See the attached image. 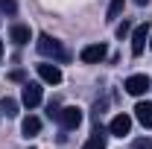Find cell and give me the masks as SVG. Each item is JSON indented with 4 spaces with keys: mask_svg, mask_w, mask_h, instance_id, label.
<instances>
[{
    "mask_svg": "<svg viewBox=\"0 0 152 149\" xmlns=\"http://www.w3.org/2000/svg\"><path fill=\"white\" fill-rule=\"evenodd\" d=\"M20 99L26 108H35L41 102V85L38 82H23V91H20Z\"/></svg>",
    "mask_w": 152,
    "mask_h": 149,
    "instance_id": "obj_5",
    "label": "cell"
},
{
    "mask_svg": "<svg viewBox=\"0 0 152 149\" xmlns=\"http://www.w3.org/2000/svg\"><path fill=\"white\" fill-rule=\"evenodd\" d=\"M149 50H152V32H149Z\"/></svg>",
    "mask_w": 152,
    "mask_h": 149,
    "instance_id": "obj_19",
    "label": "cell"
},
{
    "mask_svg": "<svg viewBox=\"0 0 152 149\" xmlns=\"http://www.w3.org/2000/svg\"><path fill=\"white\" fill-rule=\"evenodd\" d=\"M149 32H152V29L146 26V23L137 26V29L132 32V53H134V56H140V53L146 50V38H149Z\"/></svg>",
    "mask_w": 152,
    "mask_h": 149,
    "instance_id": "obj_7",
    "label": "cell"
},
{
    "mask_svg": "<svg viewBox=\"0 0 152 149\" xmlns=\"http://www.w3.org/2000/svg\"><path fill=\"white\" fill-rule=\"evenodd\" d=\"M0 56H3V41H0Z\"/></svg>",
    "mask_w": 152,
    "mask_h": 149,
    "instance_id": "obj_20",
    "label": "cell"
},
{
    "mask_svg": "<svg viewBox=\"0 0 152 149\" xmlns=\"http://www.w3.org/2000/svg\"><path fill=\"white\" fill-rule=\"evenodd\" d=\"M134 117H137L140 126L152 129V102H137V105H134Z\"/></svg>",
    "mask_w": 152,
    "mask_h": 149,
    "instance_id": "obj_9",
    "label": "cell"
},
{
    "mask_svg": "<svg viewBox=\"0 0 152 149\" xmlns=\"http://www.w3.org/2000/svg\"><path fill=\"white\" fill-rule=\"evenodd\" d=\"M123 6H126V0H111L105 18H108V20H117V18H120V12H123Z\"/></svg>",
    "mask_w": 152,
    "mask_h": 149,
    "instance_id": "obj_13",
    "label": "cell"
},
{
    "mask_svg": "<svg viewBox=\"0 0 152 149\" xmlns=\"http://www.w3.org/2000/svg\"><path fill=\"white\" fill-rule=\"evenodd\" d=\"M134 3H137V6H146V3H149V0H134Z\"/></svg>",
    "mask_w": 152,
    "mask_h": 149,
    "instance_id": "obj_18",
    "label": "cell"
},
{
    "mask_svg": "<svg viewBox=\"0 0 152 149\" xmlns=\"http://www.w3.org/2000/svg\"><path fill=\"white\" fill-rule=\"evenodd\" d=\"M0 12H3V15H15V12H18V3H15V0H0Z\"/></svg>",
    "mask_w": 152,
    "mask_h": 149,
    "instance_id": "obj_15",
    "label": "cell"
},
{
    "mask_svg": "<svg viewBox=\"0 0 152 149\" xmlns=\"http://www.w3.org/2000/svg\"><path fill=\"white\" fill-rule=\"evenodd\" d=\"M105 56H108L105 44H88V47H82V53H79V58H82L85 64H96V61H102Z\"/></svg>",
    "mask_w": 152,
    "mask_h": 149,
    "instance_id": "obj_4",
    "label": "cell"
},
{
    "mask_svg": "<svg viewBox=\"0 0 152 149\" xmlns=\"http://www.w3.org/2000/svg\"><path fill=\"white\" fill-rule=\"evenodd\" d=\"M82 149H105V137H102V131L96 129L94 134L85 140V146H82Z\"/></svg>",
    "mask_w": 152,
    "mask_h": 149,
    "instance_id": "obj_12",
    "label": "cell"
},
{
    "mask_svg": "<svg viewBox=\"0 0 152 149\" xmlns=\"http://www.w3.org/2000/svg\"><path fill=\"white\" fill-rule=\"evenodd\" d=\"M29 26H23V23H15L12 29H9V41H15L18 47H23V44H29Z\"/></svg>",
    "mask_w": 152,
    "mask_h": 149,
    "instance_id": "obj_10",
    "label": "cell"
},
{
    "mask_svg": "<svg viewBox=\"0 0 152 149\" xmlns=\"http://www.w3.org/2000/svg\"><path fill=\"white\" fill-rule=\"evenodd\" d=\"M53 120H56L61 129H79V123H82V108H76V105H64V108H58L53 114Z\"/></svg>",
    "mask_w": 152,
    "mask_h": 149,
    "instance_id": "obj_2",
    "label": "cell"
},
{
    "mask_svg": "<svg viewBox=\"0 0 152 149\" xmlns=\"http://www.w3.org/2000/svg\"><path fill=\"white\" fill-rule=\"evenodd\" d=\"M20 131H23V137H35L38 131H41V120L38 117H26L20 123Z\"/></svg>",
    "mask_w": 152,
    "mask_h": 149,
    "instance_id": "obj_11",
    "label": "cell"
},
{
    "mask_svg": "<svg viewBox=\"0 0 152 149\" xmlns=\"http://www.w3.org/2000/svg\"><path fill=\"white\" fill-rule=\"evenodd\" d=\"M149 88H152V79L146 73H134V76L126 79V91L132 93V96H140V93H146Z\"/></svg>",
    "mask_w": 152,
    "mask_h": 149,
    "instance_id": "obj_3",
    "label": "cell"
},
{
    "mask_svg": "<svg viewBox=\"0 0 152 149\" xmlns=\"http://www.w3.org/2000/svg\"><path fill=\"white\" fill-rule=\"evenodd\" d=\"M132 149H152V140L149 137H137V140L132 143Z\"/></svg>",
    "mask_w": 152,
    "mask_h": 149,
    "instance_id": "obj_16",
    "label": "cell"
},
{
    "mask_svg": "<svg viewBox=\"0 0 152 149\" xmlns=\"http://www.w3.org/2000/svg\"><path fill=\"white\" fill-rule=\"evenodd\" d=\"M35 47H38V53L44 58H53V61H70V53L61 47V41L53 35H47V32H41L35 41Z\"/></svg>",
    "mask_w": 152,
    "mask_h": 149,
    "instance_id": "obj_1",
    "label": "cell"
},
{
    "mask_svg": "<svg viewBox=\"0 0 152 149\" xmlns=\"http://www.w3.org/2000/svg\"><path fill=\"white\" fill-rule=\"evenodd\" d=\"M38 76H41V82H47V85H58V82H61V70H58L56 64H50V61L38 64Z\"/></svg>",
    "mask_w": 152,
    "mask_h": 149,
    "instance_id": "obj_8",
    "label": "cell"
},
{
    "mask_svg": "<svg viewBox=\"0 0 152 149\" xmlns=\"http://www.w3.org/2000/svg\"><path fill=\"white\" fill-rule=\"evenodd\" d=\"M129 29H132V26H129V20H123V23L117 26V38H126V35H129Z\"/></svg>",
    "mask_w": 152,
    "mask_h": 149,
    "instance_id": "obj_17",
    "label": "cell"
},
{
    "mask_svg": "<svg viewBox=\"0 0 152 149\" xmlns=\"http://www.w3.org/2000/svg\"><path fill=\"white\" fill-rule=\"evenodd\" d=\"M0 114H6V117H15V114H18V102H15L12 96H6V99L0 102Z\"/></svg>",
    "mask_w": 152,
    "mask_h": 149,
    "instance_id": "obj_14",
    "label": "cell"
},
{
    "mask_svg": "<svg viewBox=\"0 0 152 149\" xmlns=\"http://www.w3.org/2000/svg\"><path fill=\"white\" fill-rule=\"evenodd\" d=\"M108 131H111L114 137H123V134H129V131H132V117H129V114H117L111 123H108Z\"/></svg>",
    "mask_w": 152,
    "mask_h": 149,
    "instance_id": "obj_6",
    "label": "cell"
}]
</instances>
